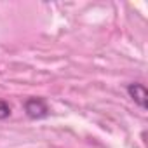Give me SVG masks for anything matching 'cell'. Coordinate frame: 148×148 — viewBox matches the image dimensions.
Returning <instances> with one entry per match:
<instances>
[{
	"label": "cell",
	"mask_w": 148,
	"mask_h": 148,
	"mask_svg": "<svg viewBox=\"0 0 148 148\" xmlns=\"http://www.w3.org/2000/svg\"><path fill=\"white\" fill-rule=\"evenodd\" d=\"M127 92H129V96L132 98V101H134L139 108L146 110V98H148V92H146V87H145L143 84H129V86H127Z\"/></svg>",
	"instance_id": "obj_2"
},
{
	"label": "cell",
	"mask_w": 148,
	"mask_h": 148,
	"mask_svg": "<svg viewBox=\"0 0 148 148\" xmlns=\"http://www.w3.org/2000/svg\"><path fill=\"white\" fill-rule=\"evenodd\" d=\"M25 112L30 119H44L49 115V108L42 98H30L25 101Z\"/></svg>",
	"instance_id": "obj_1"
},
{
	"label": "cell",
	"mask_w": 148,
	"mask_h": 148,
	"mask_svg": "<svg viewBox=\"0 0 148 148\" xmlns=\"http://www.w3.org/2000/svg\"><path fill=\"white\" fill-rule=\"evenodd\" d=\"M9 115H11V106H9V103L4 101V99H0V120L7 119Z\"/></svg>",
	"instance_id": "obj_3"
}]
</instances>
